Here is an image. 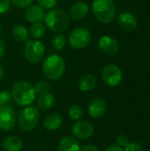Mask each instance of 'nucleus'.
<instances>
[{
	"mask_svg": "<svg viewBox=\"0 0 150 151\" xmlns=\"http://www.w3.org/2000/svg\"><path fill=\"white\" fill-rule=\"evenodd\" d=\"M37 3L42 9H53L57 4V0H37Z\"/></svg>",
	"mask_w": 150,
	"mask_h": 151,
	"instance_id": "27",
	"label": "nucleus"
},
{
	"mask_svg": "<svg viewBox=\"0 0 150 151\" xmlns=\"http://www.w3.org/2000/svg\"><path fill=\"white\" fill-rule=\"evenodd\" d=\"M125 151H141V147L138 142H128L126 145Z\"/></svg>",
	"mask_w": 150,
	"mask_h": 151,
	"instance_id": "30",
	"label": "nucleus"
},
{
	"mask_svg": "<svg viewBox=\"0 0 150 151\" xmlns=\"http://www.w3.org/2000/svg\"><path fill=\"white\" fill-rule=\"evenodd\" d=\"M5 51V46H4V42H3V40L0 38V58H3L4 54Z\"/></svg>",
	"mask_w": 150,
	"mask_h": 151,
	"instance_id": "33",
	"label": "nucleus"
},
{
	"mask_svg": "<svg viewBox=\"0 0 150 151\" xmlns=\"http://www.w3.org/2000/svg\"><path fill=\"white\" fill-rule=\"evenodd\" d=\"M72 132L75 137L79 139H82V140H87V139H89L93 135L94 127L88 121L78 120L77 122L73 124L72 127Z\"/></svg>",
	"mask_w": 150,
	"mask_h": 151,
	"instance_id": "10",
	"label": "nucleus"
},
{
	"mask_svg": "<svg viewBox=\"0 0 150 151\" xmlns=\"http://www.w3.org/2000/svg\"><path fill=\"white\" fill-rule=\"evenodd\" d=\"M55 104V97L51 93L39 96L37 99V106L42 110H48Z\"/></svg>",
	"mask_w": 150,
	"mask_h": 151,
	"instance_id": "21",
	"label": "nucleus"
},
{
	"mask_svg": "<svg viewBox=\"0 0 150 151\" xmlns=\"http://www.w3.org/2000/svg\"><path fill=\"white\" fill-rule=\"evenodd\" d=\"M11 95L8 91H1L0 92V107L7 106L11 101Z\"/></svg>",
	"mask_w": 150,
	"mask_h": 151,
	"instance_id": "26",
	"label": "nucleus"
},
{
	"mask_svg": "<svg viewBox=\"0 0 150 151\" xmlns=\"http://www.w3.org/2000/svg\"><path fill=\"white\" fill-rule=\"evenodd\" d=\"M40 120V112L38 109L33 106H27L22 110L19 115L18 122L19 127L25 132L33 131Z\"/></svg>",
	"mask_w": 150,
	"mask_h": 151,
	"instance_id": "5",
	"label": "nucleus"
},
{
	"mask_svg": "<svg viewBox=\"0 0 150 151\" xmlns=\"http://www.w3.org/2000/svg\"><path fill=\"white\" fill-rule=\"evenodd\" d=\"M65 72V61L58 54H52L47 57L42 63V73L50 81L60 80Z\"/></svg>",
	"mask_w": 150,
	"mask_h": 151,
	"instance_id": "1",
	"label": "nucleus"
},
{
	"mask_svg": "<svg viewBox=\"0 0 150 151\" xmlns=\"http://www.w3.org/2000/svg\"><path fill=\"white\" fill-rule=\"evenodd\" d=\"M45 48L42 42L37 40H27L24 46V56L31 64H37L42 61Z\"/></svg>",
	"mask_w": 150,
	"mask_h": 151,
	"instance_id": "7",
	"label": "nucleus"
},
{
	"mask_svg": "<svg viewBox=\"0 0 150 151\" xmlns=\"http://www.w3.org/2000/svg\"><path fill=\"white\" fill-rule=\"evenodd\" d=\"M11 98L19 106H29L35 99L34 87L27 81H18L11 88Z\"/></svg>",
	"mask_w": 150,
	"mask_h": 151,
	"instance_id": "3",
	"label": "nucleus"
},
{
	"mask_svg": "<svg viewBox=\"0 0 150 151\" xmlns=\"http://www.w3.org/2000/svg\"><path fill=\"white\" fill-rule=\"evenodd\" d=\"M44 25L52 32L61 33L69 27L70 17L61 9H50L45 13Z\"/></svg>",
	"mask_w": 150,
	"mask_h": 151,
	"instance_id": "2",
	"label": "nucleus"
},
{
	"mask_svg": "<svg viewBox=\"0 0 150 151\" xmlns=\"http://www.w3.org/2000/svg\"><path fill=\"white\" fill-rule=\"evenodd\" d=\"M22 147V141L15 135L7 136L3 141V148L5 151H20Z\"/></svg>",
	"mask_w": 150,
	"mask_h": 151,
	"instance_id": "19",
	"label": "nucleus"
},
{
	"mask_svg": "<svg viewBox=\"0 0 150 151\" xmlns=\"http://www.w3.org/2000/svg\"><path fill=\"white\" fill-rule=\"evenodd\" d=\"M80 151H100L96 146L94 145H85L83 146Z\"/></svg>",
	"mask_w": 150,
	"mask_h": 151,
	"instance_id": "32",
	"label": "nucleus"
},
{
	"mask_svg": "<svg viewBox=\"0 0 150 151\" xmlns=\"http://www.w3.org/2000/svg\"><path fill=\"white\" fill-rule=\"evenodd\" d=\"M11 35L15 41L19 42H26L28 40L29 32L26 27L22 25H17L12 28Z\"/></svg>",
	"mask_w": 150,
	"mask_h": 151,
	"instance_id": "20",
	"label": "nucleus"
},
{
	"mask_svg": "<svg viewBox=\"0 0 150 151\" xmlns=\"http://www.w3.org/2000/svg\"><path fill=\"white\" fill-rule=\"evenodd\" d=\"M4 71L3 66H2L1 64H0V82H1V81L3 80V78H4Z\"/></svg>",
	"mask_w": 150,
	"mask_h": 151,
	"instance_id": "35",
	"label": "nucleus"
},
{
	"mask_svg": "<svg viewBox=\"0 0 150 151\" xmlns=\"http://www.w3.org/2000/svg\"><path fill=\"white\" fill-rule=\"evenodd\" d=\"M105 151H124V150L118 145H113V146L109 147Z\"/></svg>",
	"mask_w": 150,
	"mask_h": 151,
	"instance_id": "34",
	"label": "nucleus"
},
{
	"mask_svg": "<svg viewBox=\"0 0 150 151\" xmlns=\"http://www.w3.org/2000/svg\"><path fill=\"white\" fill-rule=\"evenodd\" d=\"M129 142L128 138L125 135V134H118L116 137V143L118 144V146L119 147H126V145Z\"/></svg>",
	"mask_w": 150,
	"mask_h": 151,
	"instance_id": "31",
	"label": "nucleus"
},
{
	"mask_svg": "<svg viewBox=\"0 0 150 151\" xmlns=\"http://www.w3.org/2000/svg\"><path fill=\"white\" fill-rule=\"evenodd\" d=\"M66 44H67V40H66V37L65 36V35H63V34L55 35L54 37L52 38L51 45H52L53 49L57 51H60V50H64L65 48Z\"/></svg>",
	"mask_w": 150,
	"mask_h": 151,
	"instance_id": "23",
	"label": "nucleus"
},
{
	"mask_svg": "<svg viewBox=\"0 0 150 151\" xmlns=\"http://www.w3.org/2000/svg\"><path fill=\"white\" fill-rule=\"evenodd\" d=\"M69 13L72 19L82 20L88 13V5L83 1H77L71 6Z\"/></svg>",
	"mask_w": 150,
	"mask_h": 151,
	"instance_id": "15",
	"label": "nucleus"
},
{
	"mask_svg": "<svg viewBox=\"0 0 150 151\" xmlns=\"http://www.w3.org/2000/svg\"><path fill=\"white\" fill-rule=\"evenodd\" d=\"M123 78V73L121 69L117 65H108L102 72V79L103 82L109 87L118 86Z\"/></svg>",
	"mask_w": 150,
	"mask_h": 151,
	"instance_id": "8",
	"label": "nucleus"
},
{
	"mask_svg": "<svg viewBox=\"0 0 150 151\" xmlns=\"http://www.w3.org/2000/svg\"><path fill=\"white\" fill-rule=\"evenodd\" d=\"M34 0H11V3L17 8H27L33 4Z\"/></svg>",
	"mask_w": 150,
	"mask_h": 151,
	"instance_id": "28",
	"label": "nucleus"
},
{
	"mask_svg": "<svg viewBox=\"0 0 150 151\" xmlns=\"http://www.w3.org/2000/svg\"><path fill=\"white\" fill-rule=\"evenodd\" d=\"M63 123V118L58 113H51L47 115L42 121L43 127L48 131L57 130Z\"/></svg>",
	"mask_w": 150,
	"mask_h": 151,
	"instance_id": "16",
	"label": "nucleus"
},
{
	"mask_svg": "<svg viewBox=\"0 0 150 151\" xmlns=\"http://www.w3.org/2000/svg\"><path fill=\"white\" fill-rule=\"evenodd\" d=\"M98 47L102 52L109 56L115 55L119 50L118 42L110 35H103L98 41Z\"/></svg>",
	"mask_w": 150,
	"mask_h": 151,
	"instance_id": "11",
	"label": "nucleus"
},
{
	"mask_svg": "<svg viewBox=\"0 0 150 151\" xmlns=\"http://www.w3.org/2000/svg\"><path fill=\"white\" fill-rule=\"evenodd\" d=\"M58 151H80V147L76 139L72 136H66L60 140L58 146Z\"/></svg>",
	"mask_w": 150,
	"mask_h": 151,
	"instance_id": "18",
	"label": "nucleus"
},
{
	"mask_svg": "<svg viewBox=\"0 0 150 151\" xmlns=\"http://www.w3.org/2000/svg\"><path fill=\"white\" fill-rule=\"evenodd\" d=\"M68 114H69L70 119H72L73 120H80L82 118L83 111H82V109L80 105L73 104L70 107Z\"/></svg>",
	"mask_w": 150,
	"mask_h": 151,
	"instance_id": "25",
	"label": "nucleus"
},
{
	"mask_svg": "<svg viewBox=\"0 0 150 151\" xmlns=\"http://www.w3.org/2000/svg\"><path fill=\"white\" fill-rule=\"evenodd\" d=\"M11 6V0H0V15L6 13Z\"/></svg>",
	"mask_w": 150,
	"mask_h": 151,
	"instance_id": "29",
	"label": "nucleus"
},
{
	"mask_svg": "<svg viewBox=\"0 0 150 151\" xmlns=\"http://www.w3.org/2000/svg\"><path fill=\"white\" fill-rule=\"evenodd\" d=\"M92 39L90 31L84 27H79L74 28L69 35L68 42L70 46L75 50H82L88 46Z\"/></svg>",
	"mask_w": 150,
	"mask_h": 151,
	"instance_id": "6",
	"label": "nucleus"
},
{
	"mask_svg": "<svg viewBox=\"0 0 150 151\" xmlns=\"http://www.w3.org/2000/svg\"><path fill=\"white\" fill-rule=\"evenodd\" d=\"M118 22L119 27L125 31H133L137 27L138 21L136 17L128 12H123L118 15Z\"/></svg>",
	"mask_w": 150,
	"mask_h": 151,
	"instance_id": "14",
	"label": "nucleus"
},
{
	"mask_svg": "<svg viewBox=\"0 0 150 151\" xmlns=\"http://www.w3.org/2000/svg\"><path fill=\"white\" fill-rule=\"evenodd\" d=\"M92 12L99 22L109 24L115 19L117 9L113 0H94Z\"/></svg>",
	"mask_w": 150,
	"mask_h": 151,
	"instance_id": "4",
	"label": "nucleus"
},
{
	"mask_svg": "<svg viewBox=\"0 0 150 151\" xmlns=\"http://www.w3.org/2000/svg\"><path fill=\"white\" fill-rule=\"evenodd\" d=\"M97 79L93 74H85L81 76L78 81V87L80 91H90L94 89L96 86Z\"/></svg>",
	"mask_w": 150,
	"mask_h": 151,
	"instance_id": "17",
	"label": "nucleus"
},
{
	"mask_svg": "<svg viewBox=\"0 0 150 151\" xmlns=\"http://www.w3.org/2000/svg\"><path fill=\"white\" fill-rule=\"evenodd\" d=\"M45 12L44 9H42L38 4H31L25 11V19L27 22L33 24L37 22H42L44 19Z\"/></svg>",
	"mask_w": 150,
	"mask_h": 151,
	"instance_id": "12",
	"label": "nucleus"
},
{
	"mask_svg": "<svg viewBox=\"0 0 150 151\" xmlns=\"http://www.w3.org/2000/svg\"><path fill=\"white\" fill-rule=\"evenodd\" d=\"M34 89L35 92V95L42 96L50 93V85L48 81H40L35 83L34 86Z\"/></svg>",
	"mask_w": 150,
	"mask_h": 151,
	"instance_id": "24",
	"label": "nucleus"
},
{
	"mask_svg": "<svg viewBox=\"0 0 150 151\" xmlns=\"http://www.w3.org/2000/svg\"><path fill=\"white\" fill-rule=\"evenodd\" d=\"M29 34L35 39H41L46 34V27L42 22L33 23L29 27Z\"/></svg>",
	"mask_w": 150,
	"mask_h": 151,
	"instance_id": "22",
	"label": "nucleus"
},
{
	"mask_svg": "<svg viewBox=\"0 0 150 151\" xmlns=\"http://www.w3.org/2000/svg\"><path fill=\"white\" fill-rule=\"evenodd\" d=\"M88 111L89 116L92 118L100 119L105 114L107 111L106 102L102 98H95L90 102Z\"/></svg>",
	"mask_w": 150,
	"mask_h": 151,
	"instance_id": "13",
	"label": "nucleus"
},
{
	"mask_svg": "<svg viewBox=\"0 0 150 151\" xmlns=\"http://www.w3.org/2000/svg\"><path fill=\"white\" fill-rule=\"evenodd\" d=\"M16 125V113L11 107H0V130L10 131Z\"/></svg>",
	"mask_w": 150,
	"mask_h": 151,
	"instance_id": "9",
	"label": "nucleus"
},
{
	"mask_svg": "<svg viewBox=\"0 0 150 151\" xmlns=\"http://www.w3.org/2000/svg\"><path fill=\"white\" fill-rule=\"evenodd\" d=\"M0 30H1V24H0Z\"/></svg>",
	"mask_w": 150,
	"mask_h": 151,
	"instance_id": "36",
	"label": "nucleus"
}]
</instances>
